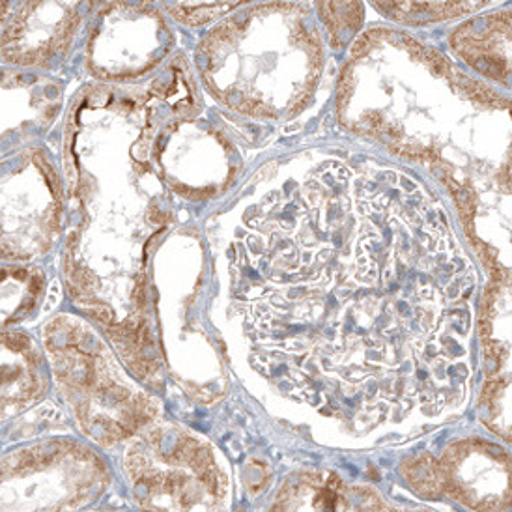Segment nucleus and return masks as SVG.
Masks as SVG:
<instances>
[{"label":"nucleus","instance_id":"f257e3e1","mask_svg":"<svg viewBox=\"0 0 512 512\" xmlns=\"http://www.w3.org/2000/svg\"><path fill=\"white\" fill-rule=\"evenodd\" d=\"M342 126L423 165L455 200L468 238L479 197L462 184L445 135L490 137L511 100L412 30L370 25L344 55L335 96Z\"/></svg>","mask_w":512,"mask_h":512},{"label":"nucleus","instance_id":"f03ea898","mask_svg":"<svg viewBox=\"0 0 512 512\" xmlns=\"http://www.w3.org/2000/svg\"><path fill=\"white\" fill-rule=\"evenodd\" d=\"M200 85L191 58L176 51L137 85L86 83L73 92L60 120V167L68 221L111 230L139 217L165 232L172 212L152 161L157 131L200 113Z\"/></svg>","mask_w":512,"mask_h":512},{"label":"nucleus","instance_id":"7ed1b4c3","mask_svg":"<svg viewBox=\"0 0 512 512\" xmlns=\"http://www.w3.org/2000/svg\"><path fill=\"white\" fill-rule=\"evenodd\" d=\"M328 58L307 2L266 0L202 30L191 64L200 88L230 113L283 120L313 103Z\"/></svg>","mask_w":512,"mask_h":512},{"label":"nucleus","instance_id":"20e7f679","mask_svg":"<svg viewBox=\"0 0 512 512\" xmlns=\"http://www.w3.org/2000/svg\"><path fill=\"white\" fill-rule=\"evenodd\" d=\"M38 339L51 393L85 440L111 449L161 417L159 400L124 378L107 342L81 314L49 316Z\"/></svg>","mask_w":512,"mask_h":512},{"label":"nucleus","instance_id":"39448f33","mask_svg":"<svg viewBox=\"0 0 512 512\" xmlns=\"http://www.w3.org/2000/svg\"><path fill=\"white\" fill-rule=\"evenodd\" d=\"M109 479L105 460L70 434L25 441L0 455V511H81Z\"/></svg>","mask_w":512,"mask_h":512},{"label":"nucleus","instance_id":"423d86ee","mask_svg":"<svg viewBox=\"0 0 512 512\" xmlns=\"http://www.w3.org/2000/svg\"><path fill=\"white\" fill-rule=\"evenodd\" d=\"M68 197L57 154L43 143L0 159V260L43 262L66 232Z\"/></svg>","mask_w":512,"mask_h":512},{"label":"nucleus","instance_id":"0eeeda50","mask_svg":"<svg viewBox=\"0 0 512 512\" xmlns=\"http://www.w3.org/2000/svg\"><path fill=\"white\" fill-rule=\"evenodd\" d=\"M178 27L157 0H107L90 19L77 51L94 83L137 85L178 49Z\"/></svg>","mask_w":512,"mask_h":512},{"label":"nucleus","instance_id":"6e6552de","mask_svg":"<svg viewBox=\"0 0 512 512\" xmlns=\"http://www.w3.org/2000/svg\"><path fill=\"white\" fill-rule=\"evenodd\" d=\"M124 471L144 511H191L204 494H223L212 449L193 434L169 432L156 421L129 438Z\"/></svg>","mask_w":512,"mask_h":512},{"label":"nucleus","instance_id":"1a4fd4ad","mask_svg":"<svg viewBox=\"0 0 512 512\" xmlns=\"http://www.w3.org/2000/svg\"><path fill=\"white\" fill-rule=\"evenodd\" d=\"M227 135L199 113L180 116L157 131L152 161L161 182L185 202H208L234 185L240 167Z\"/></svg>","mask_w":512,"mask_h":512},{"label":"nucleus","instance_id":"9d476101","mask_svg":"<svg viewBox=\"0 0 512 512\" xmlns=\"http://www.w3.org/2000/svg\"><path fill=\"white\" fill-rule=\"evenodd\" d=\"M107 0H23L0 36V64L57 75Z\"/></svg>","mask_w":512,"mask_h":512},{"label":"nucleus","instance_id":"9b49d317","mask_svg":"<svg viewBox=\"0 0 512 512\" xmlns=\"http://www.w3.org/2000/svg\"><path fill=\"white\" fill-rule=\"evenodd\" d=\"M64 109L60 77L0 64V159L43 143L60 126Z\"/></svg>","mask_w":512,"mask_h":512},{"label":"nucleus","instance_id":"f8f14e48","mask_svg":"<svg viewBox=\"0 0 512 512\" xmlns=\"http://www.w3.org/2000/svg\"><path fill=\"white\" fill-rule=\"evenodd\" d=\"M511 17L505 2L458 21L445 38L449 55L486 83L511 86Z\"/></svg>","mask_w":512,"mask_h":512},{"label":"nucleus","instance_id":"ddd939ff","mask_svg":"<svg viewBox=\"0 0 512 512\" xmlns=\"http://www.w3.org/2000/svg\"><path fill=\"white\" fill-rule=\"evenodd\" d=\"M51 397V374L38 335L0 329V425Z\"/></svg>","mask_w":512,"mask_h":512},{"label":"nucleus","instance_id":"4468645a","mask_svg":"<svg viewBox=\"0 0 512 512\" xmlns=\"http://www.w3.org/2000/svg\"><path fill=\"white\" fill-rule=\"evenodd\" d=\"M49 273L42 262L0 260V329H15L42 313Z\"/></svg>","mask_w":512,"mask_h":512},{"label":"nucleus","instance_id":"2eb2a0df","mask_svg":"<svg viewBox=\"0 0 512 512\" xmlns=\"http://www.w3.org/2000/svg\"><path fill=\"white\" fill-rule=\"evenodd\" d=\"M374 12L400 29H428L496 8L498 0H367ZM507 2V0H503Z\"/></svg>","mask_w":512,"mask_h":512},{"label":"nucleus","instance_id":"dca6fc26","mask_svg":"<svg viewBox=\"0 0 512 512\" xmlns=\"http://www.w3.org/2000/svg\"><path fill=\"white\" fill-rule=\"evenodd\" d=\"M311 8L329 55L344 57L365 30V0H313Z\"/></svg>","mask_w":512,"mask_h":512},{"label":"nucleus","instance_id":"f3484780","mask_svg":"<svg viewBox=\"0 0 512 512\" xmlns=\"http://www.w3.org/2000/svg\"><path fill=\"white\" fill-rule=\"evenodd\" d=\"M178 29L202 32L221 17L256 2L266 0H157Z\"/></svg>","mask_w":512,"mask_h":512},{"label":"nucleus","instance_id":"a211bd4d","mask_svg":"<svg viewBox=\"0 0 512 512\" xmlns=\"http://www.w3.org/2000/svg\"><path fill=\"white\" fill-rule=\"evenodd\" d=\"M402 471L408 483L423 496H438L443 490V481L447 477L441 470L440 464L427 455L417 458L415 462H406Z\"/></svg>","mask_w":512,"mask_h":512},{"label":"nucleus","instance_id":"6ab92c4d","mask_svg":"<svg viewBox=\"0 0 512 512\" xmlns=\"http://www.w3.org/2000/svg\"><path fill=\"white\" fill-rule=\"evenodd\" d=\"M21 2L23 0H0V36H2L4 29L8 27L10 19L17 12V8L21 6Z\"/></svg>","mask_w":512,"mask_h":512}]
</instances>
